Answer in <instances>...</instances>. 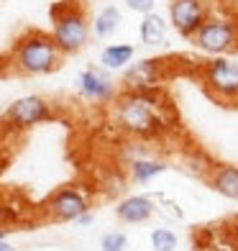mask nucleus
<instances>
[{"label": "nucleus", "instance_id": "nucleus-1", "mask_svg": "<svg viewBox=\"0 0 238 251\" xmlns=\"http://www.w3.org/2000/svg\"><path fill=\"white\" fill-rule=\"evenodd\" d=\"M110 105L113 123L118 126V131L136 141L162 139L177 126V116L169 108L164 90H154V93H123V90H118Z\"/></svg>", "mask_w": 238, "mask_h": 251}, {"label": "nucleus", "instance_id": "nucleus-2", "mask_svg": "<svg viewBox=\"0 0 238 251\" xmlns=\"http://www.w3.org/2000/svg\"><path fill=\"white\" fill-rule=\"evenodd\" d=\"M59 64L62 54L56 49L51 33L39 28H31L24 36H18V41L13 44V51H10V67L26 77L51 75L59 70Z\"/></svg>", "mask_w": 238, "mask_h": 251}, {"label": "nucleus", "instance_id": "nucleus-3", "mask_svg": "<svg viewBox=\"0 0 238 251\" xmlns=\"http://www.w3.org/2000/svg\"><path fill=\"white\" fill-rule=\"evenodd\" d=\"M51 21H54L51 39H54L62 56H72V54L82 51L87 47L93 31H90V21L85 16V10L77 3L62 0L59 5H54L51 8Z\"/></svg>", "mask_w": 238, "mask_h": 251}, {"label": "nucleus", "instance_id": "nucleus-4", "mask_svg": "<svg viewBox=\"0 0 238 251\" xmlns=\"http://www.w3.org/2000/svg\"><path fill=\"white\" fill-rule=\"evenodd\" d=\"M192 47L202 54L210 56H225L238 49V24L231 18H220V16H208L195 36L190 39Z\"/></svg>", "mask_w": 238, "mask_h": 251}, {"label": "nucleus", "instance_id": "nucleus-5", "mask_svg": "<svg viewBox=\"0 0 238 251\" xmlns=\"http://www.w3.org/2000/svg\"><path fill=\"white\" fill-rule=\"evenodd\" d=\"M200 79L208 93L220 102H238V59L213 56L202 62Z\"/></svg>", "mask_w": 238, "mask_h": 251}, {"label": "nucleus", "instance_id": "nucleus-6", "mask_svg": "<svg viewBox=\"0 0 238 251\" xmlns=\"http://www.w3.org/2000/svg\"><path fill=\"white\" fill-rule=\"evenodd\" d=\"M56 113L54 105L41 98V95H24V98H16L3 113V126L5 131H13V133H24L33 126H41L47 121H54Z\"/></svg>", "mask_w": 238, "mask_h": 251}, {"label": "nucleus", "instance_id": "nucleus-7", "mask_svg": "<svg viewBox=\"0 0 238 251\" xmlns=\"http://www.w3.org/2000/svg\"><path fill=\"white\" fill-rule=\"evenodd\" d=\"M87 210H93L90 208V195L77 185H64L54 190L47 200V215L56 223H74Z\"/></svg>", "mask_w": 238, "mask_h": 251}, {"label": "nucleus", "instance_id": "nucleus-8", "mask_svg": "<svg viewBox=\"0 0 238 251\" xmlns=\"http://www.w3.org/2000/svg\"><path fill=\"white\" fill-rule=\"evenodd\" d=\"M162 85H164V62L146 56L136 64L131 62L123 70L118 90H123V93H154V90H162Z\"/></svg>", "mask_w": 238, "mask_h": 251}, {"label": "nucleus", "instance_id": "nucleus-9", "mask_svg": "<svg viewBox=\"0 0 238 251\" xmlns=\"http://www.w3.org/2000/svg\"><path fill=\"white\" fill-rule=\"evenodd\" d=\"M208 16H210L208 0H172L167 21L182 39H192Z\"/></svg>", "mask_w": 238, "mask_h": 251}, {"label": "nucleus", "instance_id": "nucleus-10", "mask_svg": "<svg viewBox=\"0 0 238 251\" xmlns=\"http://www.w3.org/2000/svg\"><path fill=\"white\" fill-rule=\"evenodd\" d=\"M77 93L87 102H97V105H110L113 98L118 95V85L103 67H85L77 75Z\"/></svg>", "mask_w": 238, "mask_h": 251}, {"label": "nucleus", "instance_id": "nucleus-11", "mask_svg": "<svg viewBox=\"0 0 238 251\" xmlns=\"http://www.w3.org/2000/svg\"><path fill=\"white\" fill-rule=\"evenodd\" d=\"M156 213V202L146 195H123L116 205V218L126 226L146 223Z\"/></svg>", "mask_w": 238, "mask_h": 251}, {"label": "nucleus", "instance_id": "nucleus-12", "mask_svg": "<svg viewBox=\"0 0 238 251\" xmlns=\"http://www.w3.org/2000/svg\"><path fill=\"white\" fill-rule=\"evenodd\" d=\"M208 185L225 200H238V164H215L208 175Z\"/></svg>", "mask_w": 238, "mask_h": 251}, {"label": "nucleus", "instance_id": "nucleus-13", "mask_svg": "<svg viewBox=\"0 0 238 251\" xmlns=\"http://www.w3.org/2000/svg\"><path fill=\"white\" fill-rule=\"evenodd\" d=\"M169 169V164L164 159H156V156H133L128 162V179L136 182V185H149L151 179H156L159 175H164Z\"/></svg>", "mask_w": 238, "mask_h": 251}, {"label": "nucleus", "instance_id": "nucleus-14", "mask_svg": "<svg viewBox=\"0 0 238 251\" xmlns=\"http://www.w3.org/2000/svg\"><path fill=\"white\" fill-rule=\"evenodd\" d=\"M139 36H141V44H146V47H162L169 36V21L162 13L151 10V13H146L141 18Z\"/></svg>", "mask_w": 238, "mask_h": 251}, {"label": "nucleus", "instance_id": "nucleus-15", "mask_svg": "<svg viewBox=\"0 0 238 251\" xmlns=\"http://www.w3.org/2000/svg\"><path fill=\"white\" fill-rule=\"evenodd\" d=\"M133 56H136L133 44H108V47L100 51V67L108 72H120L133 62Z\"/></svg>", "mask_w": 238, "mask_h": 251}, {"label": "nucleus", "instance_id": "nucleus-16", "mask_svg": "<svg viewBox=\"0 0 238 251\" xmlns=\"http://www.w3.org/2000/svg\"><path fill=\"white\" fill-rule=\"evenodd\" d=\"M120 24H123L120 10L116 5H105L93 21H90V31H93L97 39H110V36H116Z\"/></svg>", "mask_w": 238, "mask_h": 251}, {"label": "nucleus", "instance_id": "nucleus-17", "mask_svg": "<svg viewBox=\"0 0 238 251\" xmlns=\"http://www.w3.org/2000/svg\"><path fill=\"white\" fill-rule=\"evenodd\" d=\"M100 187H103V192L108 198H123L128 190V177L123 175L120 169H110L103 177V182H100Z\"/></svg>", "mask_w": 238, "mask_h": 251}, {"label": "nucleus", "instance_id": "nucleus-18", "mask_svg": "<svg viewBox=\"0 0 238 251\" xmlns=\"http://www.w3.org/2000/svg\"><path fill=\"white\" fill-rule=\"evenodd\" d=\"M149 241H151V251H177L179 246V238L172 228H154Z\"/></svg>", "mask_w": 238, "mask_h": 251}, {"label": "nucleus", "instance_id": "nucleus-19", "mask_svg": "<svg viewBox=\"0 0 238 251\" xmlns=\"http://www.w3.org/2000/svg\"><path fill=\"white\" fill-rule=\"evenodd\" d=\"M128 249V236L123 231H108L100 238V251H126Z\"/></svg>", "mask_w": 238, "mask_h": 251}, {"label": "nucleus", "instance_id": "nucleus-20", "mask_svg": "<svg viewBox=\"0 0 238 251\" xmlns=\"http://www.w3.org/2000/svg\"><path fill=\"white\" fill-rule=\"evenodd\" d=\"M123 3H126L128 10H133V13H141V16L151 13V10L156 8V0H123Z\"/></svg>", "mask_w": 238, "mask_h": 251}, {"label": "nucleus", "instance_id": "nucleus-21", "mask_svg": "<svg viewBox=\"0 0 238 251\" xmlns=\"http://www.w3.org/2000/svg\"><path fill=\"white\" fill-rule=\"evenodd\" d=\"M225 233H228V238H231V244L238 249V213L233 215V218L225 223Z\"/></svg>", "mask_w": 238, "mask_h": 251}, {"label": "nucleus", "instance_id": "nucleus-22", "mask_svg": "<svg viewBox=\"0 0 238 251\" xmlns=\"http://www.w3.org/2000/svg\"><path fill=\"white\" fill-rule=\"evenodd\" d=\"M93 221H95V215H93V210H87L85 215H79V218H77L74 223H77V226H90V223H93Z\"/></svg>", "mask_w": 238, "mask_h": 251}, {"label": "nucleus", "instance_id": "nucleus-23", "mask_svg": "<svg viewBox=\"0 0 238 251\" xmlns=\"http://www.w3.org/2000/svg\"><path fill=\"white\" fill-rule=\"evenodd\" d=\"M0 251H16V246H13V244H8L5 238H3V241H0Z\"/></svg>", "mask_w": 238, "mask_h": 251}, {"label": "nucleus", "instance_id": "nucleus-24", "mask_svg": "<svg viewBox=\"0 0 238 251\" xmlns=\"http://www.w3.org/2000/svg\"><path fill=\"white\" fill-rule=\"evenodd\" d=\"M3 238H5V228H0V241H3Z\"/></svg>", "mask_w": 238, "mask_h": 251}]
</instances>
